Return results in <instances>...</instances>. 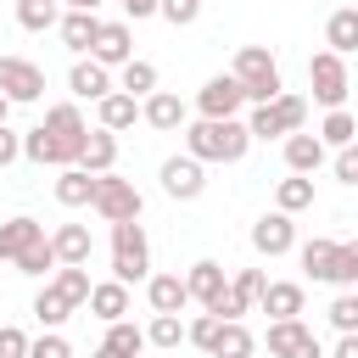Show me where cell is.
<instances>
[{
  "instance_id": "6da1fadb",
  "label": "cell",
  "mask_w": 358,
  "mask_h": 358,
  "mask_svg": "<svg viewBox=\"0 0 358 358\" xmlns=\"http://www.w3.org/2000/svg\"><path fill=\"white\" fill-rule=\"evenodd\" d=\"M185 134V157H196L201 168L207 162H241L246 151H252V134H246V123L241 117H196V123H185L179 129Z\"/></svg>"
},
{
  "instance_id": "7a4b0ae2",
  "label": "cell",
  "mask_w": 358,
  "mask_h": 358,
  "mask_svg": "<svg viewBox=\"0 0 358 358\" xmlns=\"http://www.w3.org/2000/svg\"><path fill=\"white\" fill-rule=\"evenodd\" d=\"M229 78L241 84V101H246V106H268V101L285 90L280 62H274V50H268V45H241V50H235Z\"/></svg>"
},
{
  "instance_id": "3957f363",
  "label": "cell",
  "mask_w": 358,
  "mask_h": 358,
  "mask_svg": "<svg viewBox=\"0 0 358 358\" xmlns=\"http://www.w3.org/2000/svg\"><path fill=\"white\" fill-rule=\"evenodd\" d=\"M296 129H308V101L291 95V90H280L268 106H252V117H246V134L252 140H285Z\"/></svg>"
},
{
  "instance_id": "277c9868",
  "label": "cell",
  "mask_w": 358,
  "mask_h": 358,
  "mask_svg": "<svg viewBox=\"0 0 358 358\" xmlns=\"http://www.w3.org/2000/svg\"><path fill=\"white\" fill-rule=\"evenodd\" d=\"M112 280H117V285L151 280V241H145V224H112Z\"/></svg>"
},
{
  "instance_id": "5b68a950",
  "label": "cell",
  "mask_w": 358,
  "mask_h": 358,
  "mask_svg": "<svg viewBox=\"0 0 358 358\" xmlns=\"http://www.w3.org/2000/svg\"><path fill=\"white\" fill-rule=\"evenodd\" d=\"M90 207H95V218H101V224H140V207H145V196L134 190V179H117V173H95Z\"/></svg>"
},
{
  "instance_id": "8992f818",
  "label": "cell",
  "mask_w": 358,
  "mask_h": 358,
  "mask_svg": "<svg viewBox=\"0 0 358 358\" xmlns=\"http://www.w3.org/2000/svg\"><path fill=\"white\" fill-rule=\"evenodd\" d=\"M39 129H45V140L56 145V162L73 168V162H78V145H84V134H90L78 101H56V106H45V123H39Z\"/></svg>"
},
{
  "instance_id": "52a82bcc",
  "label": "cell",
  "mask_w": 358,
  "mask_h": 358,
  "mask_svg": "<svg viewBox=\"0 0 358 358\" xmlns=\"http://www.w3.org/2000/svg\"><path fill=\"white\" fill-rule=\"evenodd\" d=\"M308 90L324 112L347 106V90H352V73H347V56H330V50H313L308 56Z\"/></svg>"
},
{
  "instance_id": "ba28073f",
  "label": "cell",
  "mask_w": 358,
  "mask_h": 358,
  "mask_svg": "<svg viewBox=\"0 0 358 358\" xmlns=\"http://www.w3.org/2000/svg\"><path fill=\"white\" fill-rule=\"evenodd\" d=\"M0 95L11 106H34L45 95V67L28 56H0Z\"/></svg>"
},
{
  "instance_id": "9c48e42d",
  "label": "cell",
  "mask_w": 358,
  "mask_h": 358,
  "mask_svg": "<svg viewBox=\"0 0 358 358\" xmlns=\"http://www.w3.org/2000/svg\"><path fill=\"white\" fill-rule=\"evenodd\" d=\"M263 280H268L263 268H235V274H229V285H224V296H218L207 313H213V319H224V324H229V319H246V313L257 308Z\"/></svg>"
},
{
  "instance_id": "30bf717a",
  "label": "cell",
  "mask_w": 358,
  "mask_h": 358,
  "mask_svg": "<svg viewBox=\"0 0 358 358\" xmlns=\"http://www.w3.org/2000/svg\"><path fill=\"white\" fill-rule=\"evenodd\" d=\"M263 347H268V358H324L319 336H313L302 319H268Z\"/></svg>"
},
{
  "instance_id": "8fae6325",
  "label": "cell",
  "mask_w": 358,
  "mask_h": 358,
  "mask_svg": "<svg viewBox=\"0 0 358 358\" xmlns=\"http://www.w3.org/2000/svg\"><path fill=\"white\" fill-rule=\"evenodd\" d=\"M157 179H162V196H173V201H196L201 190H207V168L196 162V157H168L162 168H157Z\"/></svg>"
},
{
  "instance_id": "7c38bea8",
  "label": "cell",
  "mask_w": 358,
  "mask_h": 358,
  "mask_svg": "<svg viewBox=\"0 0 358 358\" xmlns=\"http://www.w3.org/2000/svg\"><path fill=\"white\" fill-rule=\"evenodd\" d=\"M241 106H246V101H241V84H235L229 73H213V78L196 90V112L213 117V123H218V117H241Z\"/></svg>"
},
{
  "instance_id": "4fadbf2b",
  "label": "cell",
  "mask_w": 358,
  "mask_h": 358,
  "mask_svg": "<svg viewBox=\"0 0 358 358\" xmlns=\"http://www.w3.org/2000/svg\"><path fill=\"white\" fill-rule=\"evenodd\" d=\"M129 56H134V28H129V22H101L95 39H90V62H101V67L112 73V67H123Z\"/></svg>"
},
{
  "instance_id": "5bb4252c",
  "label": "cell",
  "mask_w": 358,
  "mask_h": 358,
  "mask_svg": "<svg viewBox=\"0 0 358 358\" xmlns=\"http://www.w3.org/2000/svg\"><path fill=\"white\" fill-rule=\"evenodd\" d=\"M140 123H151L157 134H179V129L190 123V106H185L173 90H151V95L140 101Z\"/></svg>"
},
{
  "instance_id": "9a60e30c",
  "label": "cell",
  "mask_w": 358,
  "mask_h": 358,
  "mask_svg": "<svg viewBox=\"0 0 358 358\" xmlns=\"http://www.w3.org/2000/svg\"><path fill=\"white\" fill-rule=\"evenodd\" d=\"M252 252H263V257L296 252V224H291L285 213H263V218L252 224Z\"/></svg>"
},
{
  "instance_id": "2e32d148",
  "label": "cell",
  "mask_w": 358,
  "mask_h": 358,
  "mask_svg": "<svg viewBox=\"0 0 358 358\" xmlns=\"http://www.w3.org/2000/svg\"><path fill=\"white\" fill-rule=\"evenodd\" d=\"M50 252H56V268H90V224H56L50 235Z\"/></svg>"
},
{
  "instance_id": "e0dca14e",
  "label": "cell",
  "mask_w": 358,
  "mask_h": 358,
  "mask_svg": "<svg viewBox=\"0 0 358 358\" xmlns=\"http://www.w3.org/2000/svg\"><path fill=\"white\" fill-rule=\"evenodd\" d=\"M302 308H308V291L296 280H263L257 313H268V319H302Z\"/></svg>"
},
{
  "instance_id": "ac0fdd59",
  "label": "cell",
  "mask_w": 358,
  "mask_h": 358,
  "mask_svg": "<svg viewBox=\"0 0 358 358\" xmlns=\"http://www.w3.org/2000/svg\"><path fill=\"white\" fill-rule=\"evenodd\" d=\"M224 285H229L224 280V263H213V257H201V263L185 268V291H190V302H201V313L224 296Z\"/></svg>"
},
{
  "instance_id": "d6986e66",
  "label": "cell",
  "mask_w": 358,
  "mask_h": 358,
  "mask_svg": "<svg viewBox=\"0 0 358 358\" xmlns=\"http://www.w3.org/2000/svg\"><path fill=\"white\" fill-rule=\"evenodd\" d=\"M84 308H90L101 324H117V319H129V285H117V280H95L90 296H84Z\"/></svg>"
},
{
  "instance_id": "ffe728a7",
  "label": "cell",
  "mask_w": 358,
  "mask_h": 358,
  "mask_svg": "<svg viewBox=\"0 0 358 358\" xmlns=\"http://www.w3.org/2000/svg\"><path fill=\"white\" fill-rule=\"evenodd\" d=\"M34 241H45V224H39V218H28V213L6 218V224H0V263H17Z\"/></svg>"
},
{
  "instance_id": "44dd1931",
  "label": "cell",
  "mask_w": 358,
  "mask_h": 358,
  "mask_svg": "<svg viewBox=\"0 0 358 358\" xmlns=\"http://www.w3.org/2000/svg\"><path fill=\"white\" fill-rule=\"evenodd\" d=\"M67 90H73V101H101V95H112V73H106L101 62L78 56L73 73H67Z\"/></svg>"
},
{
  "instance_id": "7402d4cb",
  "label": "cell",
  "mask_w": 358,
  "mask_h": 358,
  "mask_svg": "<svg viewBox=\"0 0 358 358\" xmlns=\"http://www.w3.org/2000/svg\"><path fill=\"white\" fill-rule=\"evenodd\" d=\"M145 302H151V313H185L190 308L185 274H151L145 280Z\"/></svg>"
},
{
  "instance_id": "603a6c76",
  "label": "cell",
  "mask_w": 358,
  "mask_h": 358,
  "mask_svg": "<svg viewBox=\"0 0 358 358\" xmlns=\"http://www.w3.org/2000/svg\"><path fill=\"white\" fill-rule=\"evenodd\" d=\"M324 50L330 56H352L358 50V6H336L324 22Z\"/></svg>"
},
{
  "instance_id": "cb8c5ba5",
  "label": "cell",
  "mask_w": 358,
  "mask_h": 358,
  "mask_svg": "<svg viewBox=\"0 0 358 358\" xmlns=\"http://www.w3.org/2000/svg\"><path fill=\"white\" fill-rule=\"evenodd\" d=\"M112 162H117V134L90 129L84 145H78V162H73V168H84V173H112Z\"/></svg>"
},
{
  "instance_id": "d4e9b609",
  "label": "cell",
  "mask_w": 358,
  "mask_h": 358,
  "mask_svg": "<svg viewBox=\"0 0 358 358\" xmlns=\"http://www.w3.org/2000/svg\"><path fill=\"white\" fill-rule=\"evenodd\" d=\"M95 28H101V17H95V11H62V17H56V34H62V45H67L73 56H90Z\"/></svg>"
},
{
  "instance_id": "484cf974",
  "label": "cell",
  "mask_w": 358,
  "mask_h": 358,
  "mask_svg": "<svg viewBox=\"0 0 358 358\" xmlns=\"http://www.w3.org/2000/svg\"><path fill=\"white\" fill-rule=\"evenodd\" d=\"M112 90H117V95H129V101H145V95L157 90V67H151L145 56H129V62L117 67V78H112Z\"/></svg>"
},
{
  "instance_id": "4316f807",
  "label": "cell",
  "mask_w": 358,
  "mask_h": 358,
  "mask_svg": "<svg viewBox=\"0 0 358 358\" xmlns=\"http://www.w3.org/2000/svg\"><path fill=\"white\" fill-rule=\"evenodd\" d=\"M95 117H101L95 129L123 134V129H134V123H140V101H129V95H117V90H112V95H101V101H95Z\"/></svg>"
},
{
  "instance_id": "83f0119b",
  "label": "cell",
  "mask_w": 358,
  "mask_h": 358,
  "mask_svg": "<svg viewBox=\"0 0 358 358\" xmlns=\"http://www.w3.org/2000/svg\"><path fill=\"white\" fill-rule=\"evenodd\" d=\"M285 168H291V173H308V179H313V173L324 168V145H319V140H313L308 129L285 134Z\"/></svg>"
},
{
  "instance_id": "f1b7e54d",
  "label": "cell",
  "mask_w": 358,
  "mask_h": 358,
  "mask_svg": "<svg viewBox=\"0 0 358 358\" xmlns=\"http://www.w3.org/2000/svg\"><path fill=\"white\" fill-rule=\"evenodd\" d=\"M252 352H257V336L246 330V319L218 324V336H213V347H207V358H252Z\"/></svg>"
},
{
  "instance_id": "f546056e",
  "label": "cell",
  "mask_w": 358,
  "mask_h": 358,
  "mask_svg": "<svg viewBox=\"0 0 358 358\" xmlns=\"http://www.w3.org/2000/svg\"><path fill=\"white\" fill-rule=\"evenodd\" d=\"M313 140H319L324 151H347V145L358 140V117H352L347 106H336V112H324V123L313 129Z\"/></svg>"
},
{
  "instance_id": "4dcf8cb0",
  "label": "cell",
  "mask_w": 358,
  "mask_h": 358,
  "mask_svg": "<svg viewBox=\"0 0 358 358\" xmlns=\"http://www.w3.org/2000/svg\"><path fill=\"white\" fill-rule=\"evenodd\" d=\"M308 207H313V179H308V173H285V179L274 185V213L296 218V213H308Z\"/></svg>"
},
{
  "instance_id": "1f68e13d",
  "label": "cell",
  "mask_w": 358,
  "mask_h": 358,
  "mask_svg": "<svg viewBox=\"0 0 358 358\" xmlns=\"http://www.w3.org/2000/svg\"><path fill=\"white\" fill-rule=\"evenodd\" d=\"M28 313H34V319H39V324H45V330H62V324H67V319H73V313H78V308H73V302H67V296H62V291H56V285H50V280H45V285H39V296H34V308H28Z\"/></svg>"
},
{
  "instance_id": "d6a6232c",
  "label": "cell",
  "mask_w": 358,
  "mask_h": 358,
  "mask_svg": "<svg viewBox=\"0 0 358 358\" xmlns=\"http://www.w3.org/2000/svg\"><path fill=\"white\" fill-rule=\"evenodd\" d=\"M296 257H302V274H308V280H324V285H330V268H336V241L313 235V241H302V246H296Z\"/></svg>"
},
{
  "instance_id": "836d02e7",
  "label": "cell",
  "mask_w": 358,
  "mask_h": 358,
  "mask_svg": "<svg viewBox=\"0 0 358 358\" xmlns=\"http://www.w3.org/2000/svg\"><path fill=\"white\" fill-rule=\"evenodd\" d=\"M90 190H95V173H84V168H56V201H62V207H90Z\"/></svg>"
},
{
  "instance_id": "e575fe53",
  "label": "cell",
  "mask_w": 358,
  "mask_h": 358,
  "mask_svg": "<svg viewBox=\"0 0 358 358\" xmlns=\"http://www.w3.org/2000/svg\"><path fill=\"white\" fill-rule=\"evenodd\" d=\"M140 330H145V352H173L185 341L179 313H151V324H140Z\"/></svg>"
},
{
  "instance_id": "d590c367",
  "label": "cell",
  "mask_w": 358,
  "mask_h": 358,
  "mask_svg": "<svg viewBox=\"0 0 358 358\" xmlns=\"http://www.w3.org/2000/svg\"><path fill=\"white\" fill-rule=\"evenodd\" d=\"M101 347H112L117 358H140V352H145V330H140L134 319H117V324H106Z\"/></svg>"
},
{
  "instance_id": "8d00e7d4",
  "label": "cell",
  "mask_w": 358,
  "mask_h": 358,
  "mask_svg": "<svg viewBox=\"0 0 358 358\" xmlns=\"http://www.w3.org/2000/svg\"><path fill=\"white\" fill-rule=\"evenodd\" d=\"M56 17H62V6H56V0H17V22H22L28 34L56 28Z\"/></svg>"
},
{
  "instance_id": "74e56055",
  "label": "cell",
  "mask_w": 358,
  "mask_h": 358,
  "mask_svg": "<svg viewBox=\"0 0 358 358\" xmlns=\"http://www.w3.org/2000/svg\"><path fill=\"white\" fill-rule=\"evenodd\" d=\"M17 274H28V280H45V274H56V252H50V241H34V246L17 257Z\"/></svg>"
},
{
  "instance_id": "f35d334b",
  "label": "cell",
  "mask_w": 358,
  "mask_h": 358,
  "mask_svg": "<svg viewBox=\"0 0 358 358\" xmlns=\"http://www.w3.org/2000/svg\"><path fill=\"white\" fill-rule=\"evenodd\" d=\"M330 285L352 291L358 285V241H336V268H330Z\"/></svg>"
},
{
  "instance_id": "ab89813d",
  "label": "cell",
  "mask_w": 358,
  "mask_h": 358,
  "mask_svg": "<svg viewBox=\"0 0 358 358\" xmlns=\"http://www.w3.org/2000/svg\"><path fill=\"white\" fill-rule=\"evenodd\" d=\"M50 285H56L73 308H84V296H90V285H95V280H90V268H56V274H50Z\"/></svg>"
},
{
  "instance_id": "60d3db41",
  "label": "cell",
  "mask_w": 358,
  "mask_h": 358,
  "mask_svg": "<svg viewBox=\"0 0 358 358\" xmlns=\"http://www.w3.org/2000/svg\"><path fill=\"white\" fill-rule=\"evenodd\" d=\"M22 157L39 162V168H62V162H56V145L45 140V129H28V134H22Z\"/></svg>"
},
{
  "instance_id": "b9f144b4",
  "label": "cell",
  "mask_w": 358,
  "mask_h": 358,
  "mask_svg": "<svg viewBox=\"0 0 358 358\" xmlns=\"http://www.w3.org/2000/svg\"><path fill=\"white\" fill-rule=\"evenodd\" d=\"M330 324H336L341 336H358V296H352V291H341V296L330 302Z\"/></svg>"
},
{
  "instance_id": "7bdbcfd3",
  "label": "cell",
  "mask_w": 358,
  "mask_h": 358,
  "mask_svg": "<svg viewBox=\"0 0 358 358\" xmlns=\"http://www.w3.org/2000/svg\"><path fill=\"white\" fill-rule=\"evenodd\" d=\"M157 17L173 22V28H190L201 17V0H157Z\"/></svg>"
},
{
  "instance_id": "ee69618b",
  "label": "cell",
  "mask_w": 358,
  "mask_h": 358,
  "mask_svg": "<svg viewBox=\"0 0 358 358\" xmlns=\"http://www.w3.org/2000/svg\"><path fill=\"white\" fill-rule=\"evenodd\" d=\"M28 358H73V347L62 330H45V336H28Z\"/></svg>"
},
{
  "instance_id": "f6af8a7d",
  "label": "cell",
  "mask_w": 358,
  "mask_h": 358,
  "mask_svg": "<svg viewBox=\"0 0 358 358\" xmlns=\"http://www.w3.org/2000/svg\"><path fill=\"white\" fill-rule=\"evenodd\" d=\"M218 324H224V319H213V313H196V319L185 324V341L207 352V347H213V336H218Z\"/></svg>"
},
{
  "instance_id": "bcb514c9",
  "label": "cell",
  "mask_w": 358,
  "mask_h": 358,
  "mask_svg": "<svg viewBox=\"0 0 358 358\" xmlns=\"http://www.w3.org/2000/svg\"><path fill=\"white\" fill-rule=\"evenodd\" d=\"M0 358H28V330L0 324Z\"/></svg>"
},
{
  "instance_id": "7dc6e473",
  "label": "cell",
  "mask_w": 358,
  "mask_h": 358,
  "mask_svg": "<svg viewBox=\"0 0 358 358\" xmlns=\"http://www.w3.org/2000/svg\"><path fill=\"white\" fill-rule=\"evenodd\" d=\"M330 173H336V185H358V151H352V145H347V151H336Z\"/></svg>"
},
{
  "instance_id": "c3c4849f",
  "label": "cell",
  "mask_w": 358,
  "mask_h": 358,
  "mask_svg": "<svg viewBox=\"0 0 358 358\" xmlns=\"http://www.w3.org/2000/svg\"><path fill=\"white\" fill-rule=\"evenodd\" d=\"M17 157H22V134H17L11 123H0V168H11Z\"/></svg>"
},
{
  "instance_id": "681fc988",
  "label": "cell",
  "mask_w": 358,
  "mask_h": 358,
  "mask_svg": "<svg viewBox=\"0 0 358 358\" xmlns=\"http://www.w3.org/2000/svg\"><path fill=\"white\" fill-rule=\"evenodd\" d=\"M117 6H123V17H134V22H140V17H157V0H117Z\"/></svg>"
},
{
  "instance_id": "f907efd6",
  "label": "cell",
  "mask_w": 358,
  "mask_h": 358,
  "mask_svg": "<svg viewBox=\"0 0 358 358\" xmlns=\"http://www.w3.org/2000/svg\"><path fill=\"white\" fill-rule=\"evenodd\" d=\"M330 358H358V336H341V341L330 347Z\"/></svg>"
},
{
  "instance_id": "816d5d0a",
  "label": "cell",
  "mask_w": 358,
  "mask_h": 358,
  "mask_svg": "<svg viewBox=\"0 0 358 358\" xmlns=\"http://www.w3.org/2000/svg\"><path fill=\"white\" fill-rule=\"evenodd\" d=\"M56 6H62V11H95L101 0H56Z\"/></svg>"
},
{
  "instance_id": "f5cc1de1",
  "label": "cell",
  "mask_w": 358,
  "mask_h": 358,
  "mask_svg": "<svg viewBox=\"0 0 358 358\" xmlns=\"http://www.w3.org/2000/svg\"><path fill=\"white\" fill-rule=\"evenodd\" d=\"M90 358H117V352H112V347H95V352H90Z\"/></svg>"
},
{
  "instance_id": "db71d44e",
  "label": "cell",
  "mask_w": 358,
  "mask_h": 358,
  "mask_svg": "<svg viewBox=\"0 0 358 358\" xmlns=\"http://www.w3.org/2000/svg\"><path fill=\"white\" fill-rule=\"evenodd\" d=\"M6 117H11V101H6V95H0V123H6Z\"/></svg>"
},
{
  "instance_id": "11a10c76",
  "label": "cell",
  "mask_w": 358,
  "mask_h": 358,
  "mask_svg": "<svg viewBox=\"0 0 358 358\" xmlns=\"http://www.w3.org/2000/svg\"><path fill=\"white\" fill-rule=\"evenodd\" d=\"M341 6H358V0H341Z\"/></svg>"
},
{
  "instance_id": "9f6ffc18",
  "label": "cell",
  "mask_w": 358,
  "mask_h": 358,
  "mask_svg": "<svg viewBox=\"0 0 358 358\" xmlns=\"http://www.w3.org/2000/svg\"><path fill=\"white\" fill-rule=\"evenodd\" d=\"M140 358H151V352H140Z\"/></svg>"
}]
</instances>
